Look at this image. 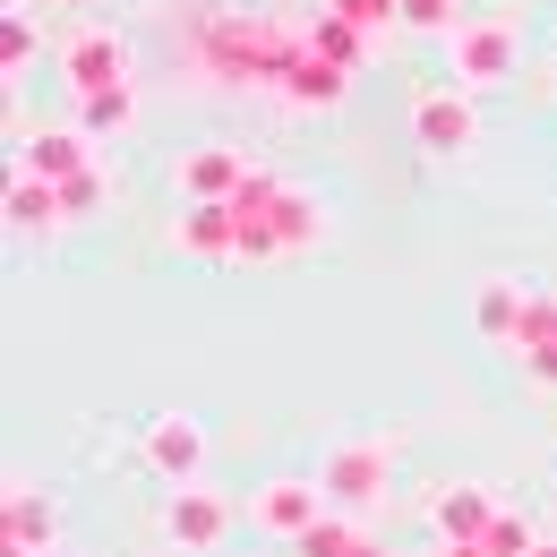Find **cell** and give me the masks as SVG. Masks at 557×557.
<instances>
[{
	"instance_id": "cell-25",
	"label": "cell",
	"mask_w": 557,
	"mask_h": 557,
	"mask_svg": "<svg viewBox=\"0 0 557 557\" xmlns=\"http://www.w3.org/2000/svg\"><path fill=\"white\" fill-rule=\"evenodd\" d=\"M532 557H557V549H549V541H541V549H532Z\"/></svg>"
},
{
	"instance_id": "cell-3",
	"label": "cell",
	"mask_w": 557,
	"mask_h": 557,
	"mask_svg": "<svg viewBox=\"0 0 557 557\" xmlns=\"http://www.w3.org/2000/svg\"><path fill=\"white\" fill-rule=\"evenodd\" d=\"M249 523L300 549V541H309V532L326 523V488H309V481H267L258 497H249Z\"/></svg>"
},
{
	"instance_id": "cell-14",
	"label": "cell",
	"mask_w": 557,
	"mask_h": 557,
	"mask_svg": "<svg viewBox=\"0 0 557 557\" xmlns=\"http://www.w3.org/2000/svg\"><path fill=\"white\" fill-rule=\"evenodd\" d=\"M351 77L335 70V61H318V52H300L292 61V77H283V103H300V112H318V103H344Z\"/></svg>"
},
{
	"instance_id": "cell-21",
	"label": "cell",
	"mask_w": 557,
	"mask_h": 557,
	"mask_svg": "<svg viewBox=\"0 0 557 557\" xmlns=\"http://www.w3.org/2000/svg\"><path fill=\"white\" fill-rule=\"evenodd\" d=\"M0 52H9V70H26V52H35V26H26V9H9V35H0Z\"/></svg>"
},
{
	"instance_id": "cell-8",
	"label": "cell",
	"mask_w": 557,
	"mask_h": 557,
	"mask_svg": "<svg viewBox=\"0 0 557 557\" xmlns=\"http://www.w3.org/2000/svg\"><path fill=\"white\" fill-rule=\"evenodd\" d=\"M429 523H437V541H446V549H488V532H497V506H488V488L455 481V488H437Z\"/></svg>"
},
{
	"instance_id": "cell-7",
	"label": "cell",
	"mask_w": 557,
	"mask_h": 557,
	"mask_svg": "<svg viewBox=\"0 0 557 557\" xmlns=\"http://www.w3.org/2000/svg\"><path fill=\"white\" fill-rule=\"evenodd\" d=\"M61 70H70L77 95H103V86H129V44L112 35V26H86L61 44Z\"/></svg>"
},
{
	"instance_id": "cell-24",
	"label": "cell",
	"mask_w": 557,
	"mask_h": 557,
	"mask_svg": "<svg viewBox=\"0 0 557 557\" xmlns=\"http://www.w3.org/2000/svg\"><path fill=\"white\" fill-rule=\"evenodd\" d=\"M437 557H488V549H437Z\"/></svg>"
},
{
	"instance_id": "cell-6",
	"label": "cell",
	"mask_w": 557,
	"mask_h": 557,
	"mask_svg": "<svg viewBox=\"0 0 557 557\" xmlns=\"http://www.w3.org/2000/svg\"><path fill=\"white\" fill-rule=\"evenodd\" d=\"M146 463L163 472L172 488H198V463H207V429L189 412H154L146 420Z\"/></svg>"
},
{
	"instance_id": "cell-13",
	"label": "cell",
	"mask_w": 557,
	"mask_h": 557,
	"mask_svg": "<svg viewBox=\"0 0 557 557\" xmlns=\"http://www.w3.org/2000/svg\"><path fill=\"white\" fill-rule=\"evenodd\" d=\"M172 240L198 249V258H223V249H240V214L232 207H189L181 223H172Z\"/></svg>"
},
{
	"instance_id": "cell-18",
	"label": "cell",
	"mask_w": 557,
	"mask_h": 557,
	"mask_svg": "<svg viewBox=\"0 0 557 557\" xmlns=\"http://www.w3.org/2000/svg\"><path fill=\"white\" fill-rule=\"evenodd\" d=\"M523 300H532L523 283H488L481 309H472V318H481V335H506V344H515V326H523Z\"/></svg>"
},
{
	"instance_id": "cell-9",
	"label": "cell",
	"mask_w": 557,
	"mask_h": 557,
	"mask_svg": "<svg viewBox=\"0 0 557 557\" xmlns=\"http://www.w3.org/2000/svg\"><path fill=\"white\" fill-rule=\"evenodd\" d=\"M52 541H61V506L17 481L9 488V541H0V557H52Z\"/></svg>"
},
{
	"instance_id": "cell-27",
	"label": "cell",
	"mask_w": 557,
	"mask_h": 557,
	"mask_svg": "<svg viewBox=\"0 0 557 557\" xmlns=\"http://www.w3.org/2000/svg\"><path fill=\"white\" fill-rule=\"evenodd\" d=\"M360 557H377V549H369V541H360Z\"/></svg>"
},
{
	"instance_id": "cell-15",
	"label": "cell",
	"mask_w": 557,
	"mask_h": 557,
	"mask_svg": "<svg viewBox=\"0 0 557 557\" xmlns=\"http://www.w3.org/2000/svg\"><path fill=\"white\" fill-rule=\"evenodd\" d=\"M309 52H318V61H335V70H360V61H369V35H360V26H351V17H335V9H318V26H309Z\"/></svg>"
},
{
	"instance_id": "cell-19",
	"label": "cell",
	"mask_w": 557,
	"mask_h": 557,
	"mask_svg": "<svg viewBox=\"0 0 557 557\" xmlns=\"http://www.w3.org/2000/svg\"><path fill=\"white\" fill-rule=\"evenodd\" d=\"M77 121H86V129H129V121H138V95H129V86H103V95H77Z\"/></svg>"
},
{
	"instance_id": "cell-17",
	"label": "cell",
	"mask_w": 557,
	"mask_h": 557,
	"mask_svg": "<svg viewBox=\"0 0 557 557\" xmlns=\"http://www.w3.org/2000/svg\"><path fill=\"white\" fill-rule=\"evenodd\" d=\"M515 351H523V360L557 351V292H532V300H523V326H515Z\"/></svg>"
},
{
	"instance_id": "cell-11",
	"label": "cell",
	"mask_w": 557,
	"mask_h": 557,
	"mask_svg": "<svg viewBox=\"0 0 557 557\" xmlns=\"http://www.w3.org/2000/svg\"><path fill=\"white\" fill-rule=\"evenodd\" d=\"M17 172H35V181L70 189L77 172H86V129H44V138H17Z\"/></svg>"
},
{
	"instance_id": "cell-1",
	"label": "cell",
	"mask_w": 557,
	"mask_h": 557,
	"mask_svg": "<svg viewBox=\"0 0 557 557\" xmlns=\"http://www.w3.org/2000/svg\"><path fill=\"white\" fill-rule=\"evenodd\" d=\"M300 52H309V35H292L275 17H207V70L232 86H283Z\"/></svg>"
},
{
	"instance_id": "cell-22",
	"label": "cell",
	"mask_w": 557,
	"mask_h": 557,
	"mask_svg": "<svg viewBox=\"0 0 557 557\" xmlns=\"http://www.w3.org/2000/svg\"><path fill=\"white\" fill-rule=\"evenodd\" d=\"M61 207H70V214H86V207H103V172H77L70 189H61Z\"/></svg>"
},
{
	"instance_id": "cell-5",
	"label": "cell",
	"mask_w": 557,
	"mask_h": 557,
	"mask_svg": "<svg viewBox=\"0 0 557 557\" xmlns=\"http://www.w3.org/2000/svg\"><path fill=\"white\" fill-rule=\"evenodd\" d=\"M249 154L240 146H198V154H181V198L189 207H232L240 189H249Z\"/></svg>"
},
{
	"instance_id": "cell-26",
	"label": "cell",
	"mask_w": 557,
	"mask_h": 557,
	"mask_svg": "<svg viewBox=\"0 0 557 557\" xmlns=\"http://www.w3.org/2000/svg\"><path fill=\"white\" fill-rule=\"evenodd\" d=\"M70 9H95V0H70Z\"/></svg>"
},
{
	"instance_id": "cell-23",
	"label": "cell",
	"mask_w": 557,
	"mask_h": 557,
	"mask_svg": "<svg viewBox=\"0 0 557 557\" xmlns=\"http://www.w3.org/2000/svg\"><path fill=\"white\" fill-rule=\"evenodd\" d=\"M523 377H532V386H557V351H541V360H523Z\"/></svg>"
},
{
	"instance_id": "cell-4",
	"label": "cell",
	"mask_w": 557,
	"mask_h": 557,
	"mask_svg": "<svg viewBox=\"0 0 557 557\" xmlns=\"http://www.w3.org/2000/svg\"><path fill=\"white\" fill-rule=\"evenodd\" d=\"M446 44H455V77L463 86H497L515 70V17H463Z\"/></svg>"
},
{
	"instance_id": "cell-12",
	"label": "cell",
	"mask_w": 557,
	"mask_h": 557,
	"mask_svg": "<svg viewBox=\"0 0 557 557\" xmlns=\"http://www.w3.org/2000/svg\"><path fill=\"white\" fill-rule=\"evenodd\" d=\"M420 146L429 154H455V146H472V103L463 95H420Z\"/></svg>"
},
{
	"instance_id": "cell-20",
	"label": "cell",
	"mask_w": 557,
	"mask_h": 557,
	"mask_svg": "<svg viewBox=\"0 0 557 557\" xmlns=\"http://www.w3.org/2000/svg\"><path fill=\"white\" fill-rule=\"evenodd\" d=\"M300 557H360V532H351V523H335V515H326V523H318V532L300 541Z\"/></svg>"
},
{
	"instance_id": "cell-10",
	"label": "cell",
	"mask_w": 557,
	"mask_h": 557,
	"mask_svg": "<svg viewBox=\"0 0 557 557\" xmlns=\"http://www.w3.org/2000/svg\"><path fill=\"white\" fill-rule=\"evenodd\" d=\"M163 532H172L181 549H214V541L232 532V506H223L214 488H172V506H163Z\"/></svg>"
},
{
	"instance_id": "cell-16",
	"label": "cell",
	"mask_w": 557,
	"mask_h": 557,
	"mask_svg": "<svg viewBox=\"0 0 557 557\" xmlns=\"http://www.w3.org/2000/svg\"><path fill=\"white\" fill-rule=\"evenodd\" d=\"M61 189H52V181H35V172H17V181H9V223H17V232H35V223H61Z\"/></svg>"
},
{
	"instance_id": "cell-2",
	"label": "cell",
	"mask_w": 557,
	"mask_h": 557,
	"mask_svg": "<svg viewBox=\"0 0 557 557\" xmlns=\"http://www.w3.org/2000/svg\"><path fill=\"white\" fill-rule=\"evenodd\" d=\"M386 472H395V446H386V437H351V446L326 455L318 488H326L335 506H377V497H386Z\"/></svg>"
}]
</instances>
